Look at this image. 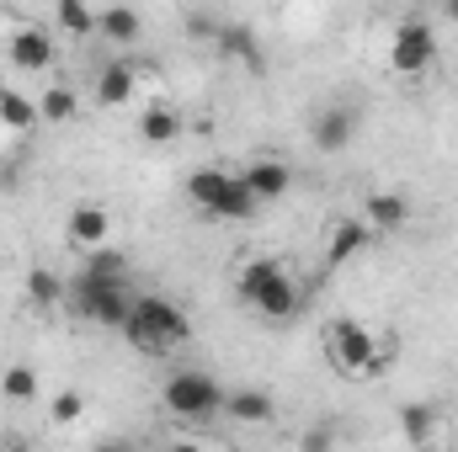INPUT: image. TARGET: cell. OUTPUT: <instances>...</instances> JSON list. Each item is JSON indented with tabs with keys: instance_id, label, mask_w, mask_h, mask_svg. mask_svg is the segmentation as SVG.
<instances>
[{
	"instance_id": "5",
	"label": "cell",
	"mask_w": 458,
	"mask_h": 452,
	"mask_svg": "<svg viewBox=\"0 0 458 452\" xmlns=\"http://www.w3.org/2000/svg\"><path fill=\"white\" fill-rule=\"evenodd\" d=\"M389 64L400 75H427L437 64V32L427 21H400L394 27V43H389Z\"/></svg>"
},
{
	"instance_id": "31",
	"label": "cell",
	"mask_w": 458,
	"mask_h": 452,
	"mask_svg": "<svg viewBox=\"0 0 458 452\" xmlns=\"http://www.w3.org/2000/svg\"><path fill=\"white\" fill-rule=\"evenodd\" d=\"M0 91H5V86H0Z\"/></svg>"
},
{
	"instance_id": "15",
	"label": "cell",
	"mask_w": 458,
	"mask_h": 452,
	"mask_svg": "<svg viewBox=\"0 0 458 452\" xmlns=\"http://www.w3.org/2000/svg\"><path fill=\"white\" fill-rule=\"evenodd\" d=\"M261 213V197L250 192V181L240 176V171H229V187L225 197L214 203V219H229V224H245V219H256Z\"/></svg>"
},
{
	"instance_id": "24",
	"label": "cell",
	"mask_w": 458,
	"mask_h": 452,
	"mask_svg": "<svg viewBox=\"0 0 458 452\" xmlns=\"http://www.w3.org/2000/svg\"><path fill=\"white\" fill-rule=\"evenodd\" d=\"M0 394H5L11 405H27V399H38V372H32L27 362L5 367V372H0Z\"/></svg>"
},
{
	"instance_id": "30",
	"label": "cell",
	"mask_w": 458,
	"mask_h": 452,
	"mask_svg": "<svg viewBox=\"0 0 458 452\" xmlns=\"http://www.w3.org/2000/svg\"><path fill=\"white\" fill-rule=\"evenodd\" d=\"M394 5H432V0H394Z\"/></svg>"
},
{
	"instance_id": "26",
	"label": "cell",
	"mask_w": 458,
	"mask_h": 452,
	"mask_svg": "<svg viewBox=\"0 0 458 452\" xmlns=\"http://www.w3.org/2000/svg\"><path fill=\"white\" fill-rule=\"evenodd\" d=\"M81 415H86V399H81L75 389H59V394L48 399V421H54V426H75Z\"/></svg>"
},
{
	"instance_id": "1",
	"label": "cell",
	"mask_w": 458,
	"mask_h": 452,
	"mask_svg": "<svg viewBox=\"0 0 458 452\" xmlns=\"http://www.w3.org/2000/svg\"><path fill=\"white\" fill-rule=\"evenodd\" d=\"M117 336L128 340L139 356H165V351H176V346L192 340V320L165 293H133V314H128V325Z\"/></svg>"
},
{
	"instance_id": "4",
	"label": "cell",
	"mask_w": 458,
	"mask_h": 452,
	"mask_svg": "<svg viewBox=\"0 0 458 452\" xmlns=\"http://www.w3.org/2000/svg\"><path fill=\"white\" fill-rule=\"evenodd\" d=\"M326 346H331V362L342 367L346 378H362V367L378 356V340L368 325H357V320H331V331H326Z\"/></svg>"
},
{
	"instance_id": "13",
	"label": "cell",
	"mask_w": 458,
	"mask_h": 452,
	"mask_svg": "<svg viewBox=\"0 0 458 452\" xmlns=\"http://www.w3.org/2000/svg\"><path fill=\"white\" fill-rule=\"evenodd\" d=\"M70 245L75 250H97V245H107L113 239V213L107 208H97V203H81L75 213H70Z\"/></svg>"
},
{
	"instance_id": "10",
	"label": "cell",
	"mask_w": 458,
	"mask_h": 452,
	"mask_svg": "<svg viewBox=\"0 0 458 452\" xmlns=\"http://www.w3.org/2000/svg\"><path fill=\"white\" fill-rule=\"evenodd\" d=\"M240 176L250 181V192L261 197V208H267V203H277V197H288V187H293V171H288L283 160H272V155L250 160V165H245Z\"/></svg>"
},
{
	"instance_id": "25",
	"label": "cell",
	"mask_w": 458,
	"mask_h": 452,
	"mask_svg": "<svg viewBox=\"0 0 458 452\" xmlns=\"http://www.w3.org/2000/svg\"><path fill=\"white\" fill-rule=\"evenodd\" d=\"M81 272H91V277H113V282H128V255L113 250V245H97V250H86V266Z\"/></svg>"
},
{
	"instance_id": "29",
	"label": "cell",
	"mask_w": 458,
	"mask_h": 452,
	"mask_svg": "<svg viewBox=\"0 0 458 452\" xmlns=\"http://www.w3.org/2000/svg\"><path fill=\"white\" fill-rule=\"evenodd\" d=\"M443 16H448V21L458 27V0H443Z\"/></svg>"
},
{
	"instance_id": "28",
	"label": "cell",
	"mask_w": 458,
	"mask_h": 452,
	"mask_svg": "<svg viewBox=\"0 0 458 452\" xmlns=\"http://www.w3.org/2000/svg\"><path fill=\"white\" fill-rule=\"evenodd\" d=\"M304 448H310V452H326V448H331V431H304Z\"/></svg>"
},
{
	"instance_id": "14",
	"label": "cell",
	"mask_w": 458,
	"mask_h": 452,
	"mask_svg": "<svg viewBox=\"0 0 458 452\" xmlns=\"http://www.w3.org/2000/svg\"><path fill=\"white\" fill-rule=\"evenodd\" d=\"M225 415L229 421H240V426H267V421L277 415V405H272L267 389H229L225 394Z\"/></svg>"
},
{
	"instance_id": "9",
	"label": "cell",
	"mask_w": 458,
	"mask_h": 452,
	"mask_svg": "<svg viewBox=\"0 0 458 452\" xmlns=\"http://www.w3.org/2000/svg\"><path fill=\"white\" fill-rule=\"evenodd\" d=\"M310 138H315L320 155H342L346 144L357 138V113H352V107H326V113H315Z\"/></svg>"
},
{
	"instance_id": "16",
	"label": "cell",
	"mask_w": 458,
	"mask_h": 452,
	"mask_svg": "<svg viewBox=\"0 0 458 452\" xmlns=\"http://www.w3.org/2000/svg\"><path fill=\"white\" fill-rule=\"evenodd\" d=\"M97 32H102L107 43H117V48H133V43L144 38V16H139L133 5H102Z\"/></svg>"
},
{
	"instance_id": "2",
	"label": "cell",
	"mask_w": 458,
	"mask_h": 452,
	"mask_svg": "<svg viewBox=\"0 0 458 452\" xmlns=\"http://www.w3.org/2000/svg\"><path fill=\"white\" fill-rule=\"evenodd\" d=\"M234 293H240V304H245V309H256V314H261V320H272V325L293 320V314H299V304H304V293H299L293 272H288L283 261H272V255L245 261V266H240V277H234Z\"/></svg>"
},
{
	"instance_id": "18",
	"label": "cell",
	"mask_w": 458,
	"mask_h": 452,
	"mask_svg": "<svg viewBox=\"0 0 458 452\" xmlns=\"http://www.w3.org/2000/svg\"><path fill=\"white\" fill-rule=\"evenodd\" d=\"M225 187H229L225 165H203V171H192V176H187V203H192V208H203V213H214V203L225 197Z\"/></svg>"
},
{
	"instance_id": "6",
	"label": "cell",
	"mask_w": 458,
	"mask_h": 452,
	"mask_svg": "<svg viewBox=\"0 0 458 452\" xmlns=\"http://www.w3.org/2000/svg\"><path fill=\"white\" fill-rule=\"evenodd\" d=\"M5 59H11L16 75H43V70L54 64V38H48V27L21 21V27L11 32V43H5Z\"/></svg>"
},
{
	"instance_id": "3",
	"label": "cell",
	"mask_w": 458,
	"mask_h": 452,
	"mask_svg": "<svg viewBox=\"0 0 458 452\" xmlns=\"http://www.w3.org/2000/svg\"><path fill=\"white\" fill-rule=\"evenodd\" d=\"M160 405H165L171 415H182V421H214V415H225V389H219L208 372L182 367V372H171V378H165Z\"/></svg>"
},
{
	"instance_id": "21",
	"label": "cell",
	"mask_w": 458,
	"mask_h": 452,
	"mask_svg": "<svg viewBox=\"0 0 458 452\" xmlns=\"http://www.w3.org/2000/svg\"><path fill=\"white\" fill-rule=\"evenodd\" d=\"M97 16H102L97 0H59V27H64V38H75V43L97 32Z\"/></svg>"
},
{
	"instance_id": "22",
	"label": "cell",
	"mask_w": 458,
	"mask_h": 452,
	"mask_svg": "<svg viewBox=\"0 0 458 452\" xmlns=\"http://www.w3.org/2000/svg\"><path fill=\"white\" fill-rule=\"evenodd\" d=\"M400 437H405L411 448H427V442L437 437V410H432V405H405V410H400Z\"/></svg>"
},
{
	"instance_id": "27",
	"label": "cell",
	"mask_w": 458,
	"mask_h": 452,
	"mask_svg": "<svg viewBox=\"0 0 458 452\" xmlns=\"http://www.w3.org/2000/svg\"><path fill=\"white\" fill-rule=\"evenodd\" d=\"M214 32H219V21H214L208 11H192V16H187V38H198V43H214Z\"/></svg>"
},
{
	"instance_id": "8",
	"label": "cell",
	"mask_w": 458,
	"mask_h": 452,
	"mask_svg": "<svg viewBox=\"0 0 458 452\" xmlns=\"http://www.w3.org/2000/svg\"><path fill=\"white\" fill-rule=\"evenodd\" d=\"M368 245H373V224L368 219H336V224L326 229V266L357 261Z\"/></svg>"
},
{
	"instance_id": "11",
	"label": "cell",
	"mask_w": 458,
	"mask_h": 452,
	"mask_svg": "<svg viewBox=\"0 0 458 452\" xmlns=\"http://www.w3.org/2000/svg\"><path fill=\"white\" fill-rule=\"evenodd\" d=\"M362 219L373 224V234H400L411 224V197L400 192H368L362 197Z\"/></svg>"
},
{
	"instance_id": "23",
	"label": "cell",
	"mask_w": 458,
	"mask_h": 452,
	"mask_svg": "<svg viewBox=\"0 0 458 452\" xmlns=\"http://www.w3.org/2000/svg\"><path fill=\"white\" fill-rule=\"evenodd\" d=\"M38 113H43V122H75V117H81V96H75L70 86H48V91L38 96Z\"/></svg>"
},
{
	"instance_id": "17",
	"label": "cell",
	"mask_w": 458,
	"mask_h": 452,
	"mask_svg": "<svg viewBox=\"0 0 458 452\" xmlns=\"http://www.w3.org/2000/svg\"><path fill=\"white\" fill-rule=\"evenodd\" d=\"M139 138H144V144H176V138H182V113H176L171 102H149V107L139 113Z\"/></svg>"
},
{
	"instance_id": "19",
	"label": "cell",
	"mask_w": 458,
	"mask_h": 452,
	"mask_svg": "<svg viewBox=\"0 0 458 452\" xmlns=\"http://www.w3.org/2000/svg\"><path fill=\"white\" fill-rule=\"evenodd\" d=\"M43 113H38V96H21V91H0V128H11V133H27V128H38Z\"/></svg>"
},
{
	"instance_id": "12",
	"label": "cell",
	"mask_w": 458,
	"mask_h": 452,
	"mask_svg": "<svg viewBox=\"0 0 458 452\" xmlns=\"http://www.w3.org/2000/svg\"><path fill=\"white\" fill-rule=\"evenodd\" d=\"M133 91H139V70H133V59H113V64L97 70V102H102V107H128Z\"/></svg>"
},
{
	"instance_id": "20",
	"label": "cell",
	"mask_w": 458,
	"mask_h": 452,
	"mask_svg": "<svg viewBox=\"0 0 458 452\" xmlns=\"http://www.w3.org/2000/svg\"><path fill=\"white\" fill-rule=\"evenodd\" d=\"M64 293H70V282H64L59 272H48V266H32V272H27V298H32L38 309H59Z\"/></svg>"
},
{
	"instance_id": "7",
	"label": "cell",
	"mask_w": 458,
	"mask_h": 452,
	"mask_svg": "<svg viewBox=\"0 0 458 452\" xmlns=\"http://www.w3.org/2000/svg\"><path fill=\"white\" fill-rule=\"evenodd\" d=\"M214 48L225 54L229 64H240L245 75H261V43H256V32L245 27V21H219V32H214Z\"/></svg>"
}]
</instances>
